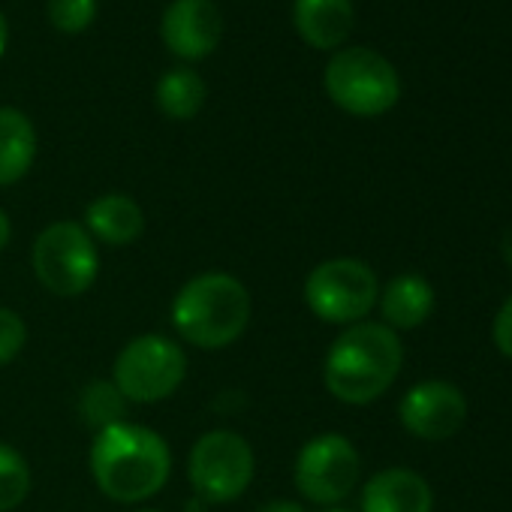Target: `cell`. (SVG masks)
I'll use <instances>...</instances> for the list:
<instances>
[{"label":"cell","instance_id":"6da1fadb","mask_svg":"<svg viewBox=\"0 0 512 512\" xmlns=\"http://www.w3.org/2000/svg\"><path fill=\"white\" fill-rule=\"evenodd\" d=\"M88 461L97 488L115 503H142L160 494L172 473L169 443L154 428L136 422L97 431Z\"/></svg>","mask_w":512,"mask_h":512},{"label":"cell","instance_id":"7a4b0ae2","mask_svg":"<svg viewBox=\"0 0 512 512\" xmlns=\"http://www.w3.org/2000/svg\"><path fill=\"white\" fill-rule=\"evenodd\" d=\"M404 347L398 335L383 323L347 326L326 353L323 380L326 389L344 404L377 401L401 374Z\"/></svg>","mask_w":512,"mask_h":512},{"label":"cell","instance_id":"3957f363","mask_svg":"<svg viewBox=\"0 0 512 512\" xmlns=\"http://www.w3.org/2000/svg\"><path fill=\"white\" fill-rule=\"evenodd\" d=\"M250 323V293L226 272H202L190 278L172 299L175 332L199 350H223L235 344Z\"/></svg>","mask_w":512,"mask_h":512},{"label":"cell","instance_id":"277c9868","mask_svg":"<svg viewBox=\"0 0 512 512\" xmlns=\"http://www.w3.org/2000/svg\"><path fill=\"white\" fill-rule=\"evenodd\" d=\"M326 94L332 103L356 118H377L389 112L401 97V79L395 67L374 49H341L326 64Z\"/></svg>","mask_w":512,"mask_h":512},{"label":"cell","instance_id":"5b68a950","mask_svg":"<svg viewBox=\"0 0 512 512\" xmlns=\"http://www.w3.org/2000/svg\"><path fill=\"white\" fill-rule=\"evenodd\" d=\"M34 275L58 299L88 293L100 275L97 241L76 220L49 223L34 241Z\"/></svg>","mask_w":512,"mask_h":512},{"label":"cell","instance_id":"8992f818","mask_svg":"<svg viewBox=\"0 0 512 512\" xmlns=\"http://www.w3.org/2000/svg\"><path fill=\"white\" fill-rule=\"evenodd\" d=\"M187 377V356L166 335H136L112 365V383L127 404H157L178 392Z\"/></svg>","mask_w":512,"mask_h":512},{"label":"cell","instance_id":"52a82bcc","mask_svg":"<svg viewBox=\"0 0 512 512\" xmlns=\"http://www.w3.org/2000/svg\"><path fill=\"white\" fill-rule=\"evenodd\" d=\"M380 299L374 269L353 256H335L311 269L305 281V302L311 314L332 326L362 323Z\"/></svg>","mask_w":512,"mask_h":512},{"label":"cell","instance_id":"ba28073f","mask_svg":"<svg viewBox=\"0 0 512 512\" xmlns=\"http://www.w3.org/2000/svg\"><path fill=\"white\" fill-rule=\"evenodd\" d=\"M256 473V458L250 443L226 428L205 431L187 458V479L205 503L238 500Z\"/></svg>","mask_w":512,"mask_h":512},{"label":"cell","instance_id":"9c48e42d","mask_svg":"<svg viewBox=\"0 0 512 512\" xmlns=\"http://www.w3.org/2000/svg\"><path fill=\"white\" fill-rule=\"evenodd\" d=\"M359 473H362L359 449L344 434L335 431L311 437L299 449L293 467L299 494L320 506H335L344 497H350V491L359 482Z\"/></svg>","mask_w":512,"mask_h":512},{"label":"cell","instance_id":"30bf717a","mask_svg":"<svg viewBox=\"0 0 512 512\" xmlns=\"http://www.w3.org/2000/svg\"><path fill=\"white\" fill-rule=\"evenodd\" d=\"M398 419L419 440H449L461 431L467 419V398L455 383L425 380L404 392L398 404Z\"/></svg>","mask_w":512,"mask_h":512},{"label":"cell","instance_id":"8fae6325","mask_svg":"<svg viewBox=\"0 0 512 512\" xmlns=\"http://www.w3.org/2000/svg\"><path fill=\"white\" fill-rule=\"evenodd\" d=\"M163 43L184 61L211 55L223 37V16L214 0H175L163 13Z\"/></svg>","mask_w":512,"mask_h":512},{"label":"cell","instance_id":"7c38bea8","mask_svg":"<svg viewBox=\"0 0 512 512\" xmlns=\"http://www.w3.org/2000/svg\"><path fill=\"white\" fill-rule=\"evenodd\" d=\"M434 494L425 476L407 467L374 473L362 491V512H431Z\"/></svg>","mask_w":512,"mask_h":512},{"label":"cell","instance_id":"4fadbf2b","mask_svg":"<svg viewBox=\"0 0 512 512\" xmlns=\"http://www.w3.org/2000/svg\"><path fill=\"white\" fill-rule=\"evenodd\" d=\"M85 229L94 241L109 247H127L142 238L145 232V211L127 193H106L97 196L85 211Z\"/></svg>","mask_w":512,"mask_h":512},{"label":"cell","instance_id":"5bb4252c","mask_svg":"<svg viewBox=\"0 0 512 512\" xmlns=\"http://www.w3.org/2000/svg\"><path fill=\"white\" fill-rule=\"evenodd\" d=\"M299 37L314 49H338L353 31L350 0H293Z\"/></svg>","mask_w":512,"mask_h":512},{"label":"cell","instance_id":"9a60e30c","mask_svg":"<svg viewBox=\"0 0 512 512\" xmlns=\"http://www.w3.org/2000/svg\"><path fill=\"white\" fill-rule=\"evenodd\" d=\"M380 314L383 326L395 329H416L434 311V287L419 275H398L380 293Z\"/></svg>","mask_w":512,"mask_h":512},{"label":"cell","instance_id":"2e32d148","mask_svg":"<svg viewBox=\"0 0 512 512\" xmlns=\"http://www.w3.org/2000/svg\"><path fill=\"white\" fill-rule=\"evenodd\" d=\"M37 157V130L13 106H0V187L22 181Z\"/></svg>","mask_w":512,"mask_h":512},{"label":"cell","instance_id":"e0dca14e","mask_svg":"<svg viewBox=\"0 0 512 512\" xmlns=\"http://www.w3.org/2000/svg\"><path fill=\"white\" fill-rule=\"evenodd\" d=\"M157 106L172 121H190L205 106V82L196 70H169L157 82Z\"/></svg>","mask_w":512,"mask_h":512},{"label":"cell","instance_id":"ac0fdd59","mask_svg":"<svg viewBox=\"0 0 512 512\" xmlns=\"http://www.w3.org/2000/svg\"><path fill=\"white\" fill-rule=\"evenodd\" d=\"M79 416L88 428L103 431L109 425L127 422V398L112 380H91L79 395Z\"/></svg>","mask_w":512,"mask_h":512},{"label":"cell","instance_id":"d6986e66","mask_svg":"<svg viewBox=\"0 0 512 512\" xmlns=\"http://www.w3.org/2000/svg\"><path fill=\"white\" fill-rule=\"evenodd\" d=\"M31 467L19 449L0 443V512L19 509L31 494Z\"/></svg>","mask_w":512,"mask_h":512},{"label":"cell","instance_id":"ffe728a7","mask_svg":"<svg viewBox=\"0 0 512 512\" xmlns=\"http://www.w3.org/2000/svg\"><path fill=\"white\" fill-rule=\"evenodd\" d=\"M97 16V0H49V22L64 34L85 31Z\"/></svg>","mask_w":512,"mask_h":512},{"label":"cell","instance_id":"44dd1931","mask_svg":"<svg viewBox=\"0 0 512 512\" xmlns=\"http://www.w3.org/2000/svg\"><path fill=\"white\" fill-rule=\"evenodd\" d=\"M28 344V326L13 308H0V368L16 362Z\"/></svg>","mask_w":512,"mask_h":512},{"label":"cell","instance_id":"7402d4cb","mask_svg":"<svg viewBox=\"0 0 512 512\" xmlns=\"http://www.w3.org/2000/svg\"><path fill=\"white\" fill-rule=\"evenodd\" d=\"M491 338H494V347L506 356V359H512V296L503 302V308L497 311V317H494V326H491Z\"/></svg>","mask_w":512,"mask_h":512},{"label":"cell","instance_id":"603a6c76","mask_svg":"<svg viewBox=\"0 0 512 512\" xmlns=\"http://www.w3.org/2000/svg\"><path fill=\"white\" fill-rule=\"evenodd\" d=\"M256 512H305V509L296 500H269V503H263Z\"/></svg>","mask_w":512,"mask_h":512},{"label":"cell","instance_id":"cb8c5ba5","mask_svg":"<svg viewBox=\"0 0 512 512\" xmlns=\"http://www.w3.org/2000/svg\"><path fill=\"white\" fill-rule=\"evenodd\" d=\"M13 238V223H10V214L0 208V250H4Z\"/></svg>","mask_w":512,"mask_h":512},{"label":"cell","instance_id":"d4e9b609","mask_svg":"<svg viewBox=\"0 0 512 512\" xmlns=\"http://www.w3.org/2000/svg\"><path fill=\"white\" fill-rule=\"evenodd\" d=\"M500 250H503V260H506V266H509V272H512V226L503 232V238H500Z\"/></svg>","mask_w":512,"mask_h":512},{"label":"cell","instance_id":"484cf974","mask_svg":"<svg viewBox=\"0 0 512 512\" xmlns=\"http://www.w3.org/2000/svg\"><path fill=\"white\" fill-rule=\"evenodd\" d=\"M7 37H10V28H7V19H4V13H0V55L7 52Z\"/></svg>","mask_w":512,"mask_h":512},{"label":"cell","instance_id":"4316f807","mask_svg":"<svg viewBox=\"0 0 512 512\" xmlns=\"http://www.w3.org/2000/svg\"><path fill=\"white\" fill-rule=\"evenodd\" d=\"M326 512H347V509H326Z\"/></svg>","mask_w":512,"mask_h":512},{"label":"cell","instance_id":"83f0119b","mask_svg":"<svg viewBox=\"0 0 512 512\" xmlns=\"http://www.w3.org/2000/svg\"><path fill=\"white\" fill-rule=\"evenodd\" d=\"M139 512H157V509H139Z\"/></svg>","mask_w":512,"mask_h":512}]
</instances>
